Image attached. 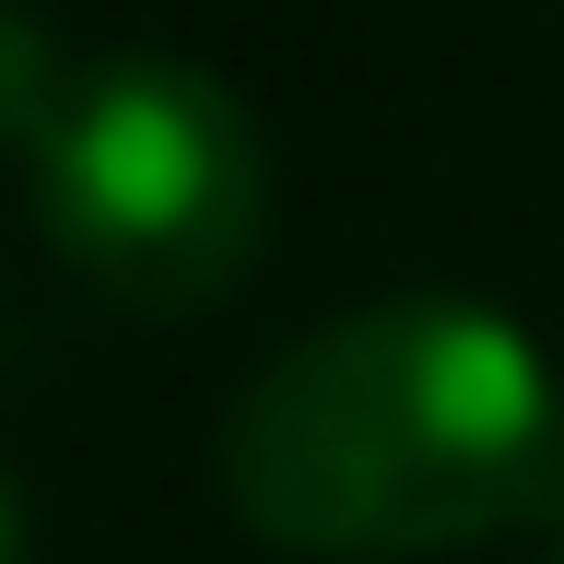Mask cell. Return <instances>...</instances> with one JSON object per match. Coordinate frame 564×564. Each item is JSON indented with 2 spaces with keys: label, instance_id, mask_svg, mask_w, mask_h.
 Masks as SVG:
<instances>
[{
  "label": "cell",
  "instance_id": "obj_4",
  "mask_svg": "<svg viewBox=\"0 0 564 564\" xmlns=\"http://www.w3.org/2000/svg\"><path fill=\"white\" fill-rule=\"evenodd\" d=\"M0 564H35V518H24V482L0 470Z\"/></svg>",
  "mask_w": 564,
  "mask_h": 564
},
{
  "label": "cell",
  "instance_id": "obj_2",
  "mask_svg": "<svg viewBox=\"0 0 564 564\" xmlns=\"http://www.w3.org/2000/svg\"><path fill=\"white\" fill-rule=\"evenodd\" d=\"M35 212L106 306L188 317L271 236V141L200 59H95L35 141Z\"/></svg>",
  "mask_w": 564,
  "mask_h": 564
},
{
  "label": "cell",
  "instance_id": "obj_5",
  "mask_svg": "<svg viewBox=\"0 0 564 564\" xmlns=\"http://www.w3.org/2000/svg\"><path fill=\"white\" fill-rule=\"evenodd\" d=\"M553 564H564V529H553Z\"/></svg>",
  "mask_w": 564,
  "mask_h": 564
},
{
  "label": "cell",
  "instance_id": "obj_1",
  "mask_svg": "<svg viewBox=\"0 0 564 564\" xmlns=\"http://www.w3.org/2000/svg\"><path fill=\"white\" fill-rule=\"evenodd\" d=\"M224 494L282 553L412 564L564 494V388L518 317L388 294L282 352L224 423Z\"/></svg>",
  "mask_w": 564,
  "mask_h": 564
},
{
  "label": "cell",
  "instance_id": "obj_3",
  "mask_svg": "<svg viewBox=\"0 0 564 564\" xmlns=\"http://www.w3.org/2000/svg\"><path fill=\"white\" fill-rule=\"evenodd\" d=\"M70 83H83V70L59 59V35L35 24L24 0H0V153H35L47 118L70 106Z\"/></svg>",
  "mask_w": 564,
  "mask_h": 564
}]
</instances>
